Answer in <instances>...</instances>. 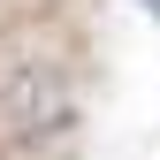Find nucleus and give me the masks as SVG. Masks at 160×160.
Instances as JSON below:
<instances>
[{"instance_id":"f257e3e1","label":"nucleus","mask_w":160,"mask_h":160,"mask_svg":"<svg viewBox=\"0 0 160 160\" xmlns=\"http://www.w3.org/2000/svg\"><path fill=\"white\" fill-rule=\"evenodd\" d=\"M0 122H8L15 145H46L76 122V99H69V76L53 69H15L8 92H0Z\"/></svg>"},{"instance_id":"f03ea898","label":"nucleus","mask_w":160,"mask_h":160,"mask_svg":"<svg viewBox=\"0 0 160 160\" xmlns=\"http://www.w3.org/2000/svg\"><path fill=\"white\" fill-rule=\"evenodd\" d=\"M145 8H152V15H160V0H145Z\"/></svg>"}]
</instances>
